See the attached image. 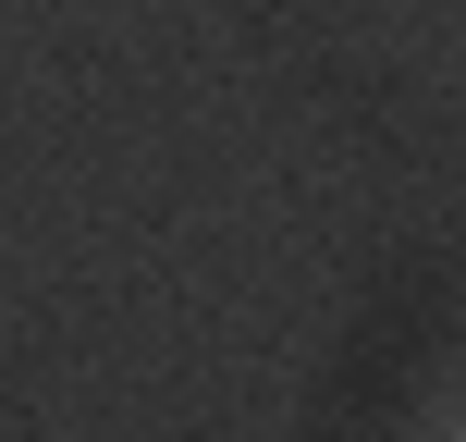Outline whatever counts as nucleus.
I'll list each match as a JSON object with an SVG mask.
<instances>
[{
  "label": "nucleus",
  "mask_w": 466,
  "mask_h": 442,
  "mask_svg": "<svg viewBox=\"0 0 466 442\" xmlns=\"http://www.w3.org/2000/svg\"><path fill=\"white\" fill-rule=\"evenodd\" d=\"M454 442H466V430H454Z\"/></svg>",
  "instance_id": "1"
}]
</instances>
